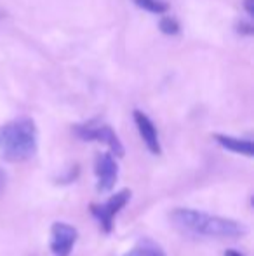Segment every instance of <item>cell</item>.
<instances>
[{
    "label": "cell",
    "mask_w": 254,
    "mask_h": 256,
    "mask_svg": "<svg viewBox=\"0 0 254 256\" xmlns=\"http://www.w3.org/2000/svg\"><path fill=\"white\" fill-rule=\"evenodd\" d=\"M131 190L124 188L120 192H117L115 196L110 197L106 202L103 204H91L89 211L92 212L98 223L101 225V228L105 230V234H112L113 230V222H115V216L126 208V204L131 200Z\"/></svg>",
    "instance_id": "4"
},
{
    "label": "cell",
    "mask_w": 254,
    "mask_h": 256,
    "mask_svg": "<svg viewBox=\"0 0 254 256\" xmlns=\"http://www.w3.org/2000/svg\"><path fill=\"white\" fill-rule=\"evenodd\" d=\"M138 7H141L143 10L152 14H164L167 12L169 6H167L164 0H132Z\"/></svg>",
    "instance_id": "10"
},
{
    "label": "cell",
    "mask_w": 254,
    "mask_h": 256,
    "mask_svg": "<svg viewBox=\"0 0 254 256\" xmlns=\"http://www.w3.org/2000/svg\"><path fill=\"white\" fill-rule=\"evenodd\" d=\"M225 256H244V254H241L239 251H235V250H227V251H225Z\"/></svg>",
    "instance_id": "15"
},
{
    "label": "cell",
    "mask_w": 254,
    "mask_h": 256,
    "mask_svg": "<svg viewBox=\"0 0 254 256\" xmlns=\"http://www.w3.org/2000/svg\"><path fill=\"white\" fill-rule=\"evenodd\" d=\"M124 256H167L164 250L152 239H141Z\"/></svg>",
    "instance_id": "9"
},
{
    "label": "cell",
    "mask_w": 254,
    "mask_h": 256,
    "mask_svg": "<svg viewBox=\"0 0 254 256\" xmlns=\"http://www.w3.org/2000/svg\"><path fill=\"white\" fill-rule=\"evenodd\" d=\"M5 182H7V178H5V172H3L2 169H0V190H2L3 186H5Z\"/></svg>",
    "instance_id": "14"
},
{
    "label": "cell",
    "mask_w": 254,
    "mask_h": 256,
    "mask_svg": "<svg viewBox=\"0 0 254 256\" xmlns=\"http://www.w3.org/2000/svg\"><path fill=\"white\" fill-rule=\"evenodd\" d=\"M171 222L181 232L199 237H211V239H239V237H244L248 232L246 225L235 222V220L187 208L173 209Z\"/></svg>",
    "instance_id": "1"
},
{
    "label": "cell",
    "mask_w": 254,
    "mask_h": 256,
    "mask_svg": "<svg viewBox=\"0 0 254 256\" xmlns=\"http://www.w3.org/2000/svg\"><path fill=\"white\" fill-rule=\"evenodd\" d=\"M239 32L246 35H253V24L251 23H241L239 24Z\"/></svg>",
    "instance_id": "12"
},
{
    "label": "cell",
    "mask_w": 254,
    "mask_h": 256,
    "mask_svg": "<svg viewBox=\"0 0 254 256\" xmlns=\"http://www.w3.org/2000/svg\"><path fill=\"white\" fill-rule=\"evenodd\" d=\"M244 9L249 16H253L254 14V0H244Z\"/></svg>",
    "instance_id": "13"
},
{
    "label": "cell",
    "mask_w": 254,
    "mask_h": 256,
    "mask_svg": "<svg viewBox=\"0 0 254 256\" xmlns=\"http://www.w3.org/2000/svg\"><path fill=\"white\" fill-rule=\"evenodd\" d=\"M77 239H78V232L75 226L68 225V223H63V222L52 223L49 248H51L54 256H70Z\"/></svg>",
    "instance_id": "6"
},
{
    "label": "cell",
    "mask_w": 254,
    "mask_h": 256,
    "mask_svg": "<svg viewBox=\"0 0 254 256\" xmlns=\"http://www.w3.org/2000/svg\"><path fill=\"white\" fill-rule=\"evenodd\" d=\"M75 134L84 142H99L106 145L115 157H124V145L119 140L117 132L110 128L108 124H99L96 120L85 122V124H77L73 128Z\"/></svg>",
    "instance_id": "3"
},
{
    "label": "cell",
    "mask_w": 254,
    "mask_h": 256,
    "mask_svg": "<svg viewBox=\"0 0 254 256\" xmlns=\"http://www.w3.org/2000/svg\"><path fill=\"white\" fill-rule=\"evenodd\" d=\"M96 172V188L98 192H110L119 180V164L117 157L112 152H103L96 157L94 164Z\"/></svg>",
    "instance_id": "5"
},
{
    "label": "cell",
    "mask_w": 254,
    "mask_h": 256,
    "mask_svg": "<svg viewBox=\"0 0 254 256\" xmlns=\"http://www.w3.org/2000/svg\"><path fill=\"white\" fill-rule=\"evenodd\" d=\"M214 140L223 146L225 150L234 154H241L246 157H253L254 155V145L251 140H241V138H234V136H227V134H214Z\"/></svg>",
    "instance_id": "8"
},
{
    "label": "cell",
    "mask_w": 254,
    "mask_h": 256,
    "mask_svg": "<svg viewBox=\"0 0 254 256\" xmlns=\"http://www.w3.org/2000/svg\"><path fill=\"white\" fill-rule=\"evenodd\" d=\"M159 28H160V32L162 34H166V35H178L180 34V23H178L174 18H171V16H164L162 20H160V23H159Z\"/></svg>",
    "instance_id": "11"
},
{
    "label": "cell",
    "mask_w": 254,
    "mask_h": 256,
    "mask_svg": "<svg viewBox=\"0 0 254 256\" xmlns=\"http://www.w3.org/2000/svg\"><path fill=\"white\" fill-rule=\"evenodd\" d=\"M132 117H134V124H136V128H138L141 140L145 142L146 148H148L152 154L160 155V152H162V146H160L159 131H157V128L152 122V118H150L148 115L141 110H134Z\"/></svg>",
    "instance_id": "7"
},
{
    "label": "cell",
    "mask_w": 254,
    "mask_h": 256,
    "mask_svg": "<svg viewBox=\"0 0 254 256\" xmlns=\"http://www.w3.org/2000/svg\"><path fill=\"white\" fill-rule=\"evenodd\" d=\"M37 126L31 118H14L0 126V157L7 162H24L37 152Z\"/></svg>",
    "instance_id": "2"
}]
</instances>
